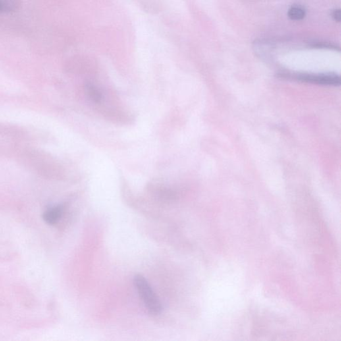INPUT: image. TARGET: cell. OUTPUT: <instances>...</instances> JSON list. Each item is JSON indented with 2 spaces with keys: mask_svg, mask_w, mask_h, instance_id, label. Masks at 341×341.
Instances as JSON below:
<instances>
[{
  "mask_svg": "<svg viewBox=\"0 0 341 341\" xmlns=\"http://www.w3.org/2000/svg\"><path fill=\"white\" fill-rule=\"evenodd\" d=\"M293 78L311 84L335 86L340 84V77L335 74H297L293 76Z\"/></svg>",
  "mask_w": 341,
  "mask_h": 341,
  "instance_id": "cell-2",
  "label": "cell"
},
{
  "mask_svg": "<svg viewBox=\"0 0 341 341\" xmlns=\"http://www.w3.org/2000/svg\"><path fill=\"white\" fill-rule=\"evenodd\" d=\"M63 214V208L61 206H56L49 208L44 212L43 215V219L47 224L53 225L57 223L61 219Z\"/></svg>",
  "mask_w": 341,
  "mask_h": 341,
  "instance_id": "cell-3",
  "label": "cell"
},
{
  "mask_svg": "<svg viewBox=\"0 0 341 341\" xmlns=\"http://www.w3.org/2000/svg\"><path fill=\"white\" fill-rule=\"evenodd\" d=\"M12 4L7 0H0V13L10 11L12 9Z\"/></svg>",
  "mask_w": 341,
  "mask_h": 341,
  "instance_id": "cell-6",
  "label": "cell"
},
{
  "mask_svg": "<svg viewBox=\"0 0 341 341\" xmlns=\"http://www.w3.org/2000/svg\"><path fill=\"white\" fill-rule=\"evenodd\" d=\"M332 18H334V20L336 21V22H339L341 19L340 16V10H335L332 13Z\"/></svg>",
  "mask_w": 341,
  "mask_h": 341,
  "instance_id": "cell-7",
  "label": "cell"
},
{
  "mask_svg": "<svg viewBox=\"0 0 341 341\" xmlns=\"http://www.w3.org/2000/svg\"><path fill=\"white\" fill-rule=\"evenodd\" d=\"M85 91L89 98L95 103L100 102L102 95L100 91L94 85L87 84L85 86Z\"/></svg>",
  "mask_w": 341,
  "mask_h": 341,
  "instance_id": "cell-4",
  "label": "cell"
},
{
  "mask_svg": "<svg viewBox=\"0 0 341 341\" xmlns=\"http://www.w3.org/2000/svg\"><path fill=\"white\" fill-rule=\"evenodd\" d=\"M305 14L304 8L299 5L293 6L288 11V16L293 20H303Z\"/></svg>",
  "mask_w": 341,
  "mask_h": 341,
  "instance_id": "cell-5",
  "label": "cell"
},
{
  "mask_svg": "<svg viewBox=\"0 0 341 341\" xmlns=\"http://www.w3.org/2000/svg\"><path fill=\"white\" fill-rule=\"evenodd\" d=\"M134 284L147 310L153 315L161 313V303L147 280L140 274H137L134 277Z\"/></svg>",
  "mask_w": 341,
  "mask_h": 341,
  "instance_id": "cell-1",
  "label": "cell"
}]
</instances>
